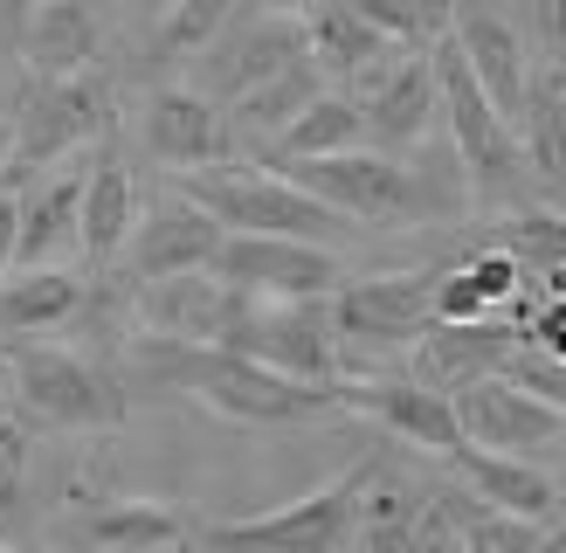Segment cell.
Here are the masks:
<instances>
[{
	"mask_svg": "<svg viewBox=\"0 0 566 553\" xmlns=\"http://www.w3.org/2000/svg\"><path fill=\"white\" fill-rule=\"evenodd\" d=\"M132 374L180 387L201 408L229 415V422L249 429H291V422H318V415H338L346 395L338 380H297L276 374L263 359H249L235 346H201V340H166V332H138L132 340Z\"/></svg>",
	"mask_w": 566,
	"mask_h": 553,
	"instance_id": "cell-1",
	"label": "cell"
},
{
	"mask_svg": "<svg viewBox=\"0 0 566 553\" xmlns=\"http://www.w3.org/2000/svg\"><path fill=\"white\" fill-rule=\"evenodd\" d=\"M429 63H436V97H442V118H449V138H457V166L470 180V201L476 208H504L512 194L525 187V153H518V125L491 104V91L476 83V70L463 63L457 35L429 42Z\"/></svg>",
	"mask_w": 566,
	"mask_h": 553,
	"instance_id": "cell-2",
	"label": "cell"
},
{
	"mask_svg": "<svg viewBox=\"0 0 566 553\" xmlns=\"http://www.w3.org/2000/svg\"><path fill=\"white\" fill-rule=\"evenodd\" d=\"M276 174L297 180L304 194H318L325 208H338L353 229H415L436 208L429 180L415 166H401V153H380V146H346L325 159H283Z\"/></svg>",
	"mask_w": 566,
	"mask_h": 553,
	"instance_id": "cell-3",
	"label": "cell"
},
{
	"mask_svg": "<svg viewBox=\"0 0 566 553\" xmlns=\"http://www.w3.org/2000/svg\"><path fill=\"white\" fill-rule=\"evenodd\" d=\"M180 194L201 201L221 229L242 236H304V242H338L353 229L338 208H325L318 194H304L283 174H249V166H201V174H180Z\"/></svg>",
	"mask_w": 566,
	"mask_h": 553,
	"instance_id": "cell-4",
	"label": "cell"
},
{
	"mask_svg": "<svg viewBox=\"0 0 566 553\" xmlns=\"http://www.w3.org/2000/svg\"><path fill=\"white\" fill-rule=\"evenodd\" d=\"M8 380H14V408L49 429H118L125 422V387L70 346L21 340L8 353Z\"/></svg>",
	"mask_w": 566,
	"mask_h": 553,
	"instance_id": "cell-5",
	"label": "cell"
},
{
	"mask_svg": "<svg viewBox=\"0 0 566 553\" xmlns=\"http://www.w3.org/2000/svg\"><path fill=\"white\" fill-rule=\"evenodd\" d=\"M374 478V457L346 463L332 484L291 498L263 519H229V525H208V553H346L353 546V505H359V484Z\"/></svg>",
	"mask_w": 566,
	"mask_h": 553,
	"instance_id": "cell-6",
	"label": "cell"
},
{
	"mask_svg": "<svg viewBox=\"0 0 566 553\" xmlns=\"http://www.w3.org/2000/svg\"><path fill=\"white\" fill-rule=\"evenodd\" d=\"M214 346H235L297 380H338V332L332 298H235V319Z\"/></svg>",
	"mask_w": 566,
	"mask_h": 553,
	"instance_id": "cell-7",
	"label": "cell"
},
{
	"mask_svg": "<svg viewBox=\"0 0 566 553\" xmlns=\"http://www.w3.org/2000/svg\"><path fill=\"white\" fill-rule=\"evenodd\" d=\"M436 325V270H380L332 291V332L353 353H415Z\"/></svg>",
	"mask_w": 566,
	"mask_h": 553,
	"instance_id": "cell-8",
	"label": "cell"
},
{
	"mask_svg": "<svg viewBox=\"0 0 566 553\" xmlns=\"http://www.w3.org/2000/svg\"><path fill=\"white\" fill-rule=\"evenodd\" d=\"M104 132H111V83L97 70L28 83V104H21V118H14V159H8V174H42V166L83 153Z\"/></svg>",
	"mask_w": 566,
	"mask_h": 553,
	"instance_id": "cell-9",
	"label": "cell"
},
{
	"mask_svg": "<svg viewBox=\"0 0 566 553\" xmlns=\"http://www.w3.org/2000/svg\"><path fill=\"white\" fill-rule=\"evenodd\" d=\"M221 284H235L249 298H332L346 284V263H338L332 242H304V236H242L229 229L208 263Z\"/></svg>",
	"mask_w": 566,
	"mask_h": 553,
	"instance_id": "cell-10",
	"label": "cell"
},
{
	"mask_svg": "<svg viewBox=\"0 0 566 553\" xmlns=\"http://www.w3.org/2000/svg\"><path fill=\"white\" fill-rule=\"evenodd\" d=\"M436 63H429V42H408L394 49L387 63H374L359 76V118H366V146L380 153H415L436 125Z\"/></svg>",
	"mask_w": 566,
	"mask_h": 553,
	"instance_id": "cell-11",
	"label": "cell"
},
{
	"mask_svg": "<svg viewBox=\"0 0 566 553\" xmlns=\"http://www.w3.org/2000/svg\"><path fill=\"white\" fill-rule=\"evenodd\" d=\"M457 422H463V442H476V450H512V457H539L553 450V442H566V408L532 395V387H518L512 374H484L457 387Z\"/></svg>",
	"mask_w": 566,
	"mask_h": 553,
	"instance_id": "cell-12",
	"label": "cell"
},
{
	"mask_svg": "<svg viewBox=\"0 0 566 553\" xmlns=\"http://www.w3.org/2000/svg\"><path fill=\"white\" fill-rule=\"evenodd\" d=\"M138 138H146V153L166 174H201V166H221L235 153V125L221 111V97L193 91V83H159L138 104Z\"/></svg>",
	"mask_w": 566,
	"mask_h": 553,
	"instance_id": "cell-13",
	"label": "cell"
},
{
	"mask_svg": "<svg viewBox=\"0 0 566 553\" xmlns=\"http://www.w3.org/2000/svg\"><path fill=\"white\" fill-rule=\"evenodd\" d=\"M338 395H346V408L359 415H374V422L394 436V442H408V450L421 457H457L463 450V422H457V401L442 395V387L429 380H346L338 374Z\"/></svg>",
	"mask_w": 566,
	"mask_h": 553,
	"instance_id": "cell-14",
	"label": "cell"
},
{
	"mask_svg": "<svg viewBox=\"0 0 566 553\" xmlns=\"http://www.w3.org/2000/svg\"><path fill=\"white\" fill-rule=\"evenodd\" d=\"M221 221L187 201V194H159L153 208H138L132 221V242H125V263H132V284H153V276H180V270H208L214 249H221Z\"/></svg>",
	"mask_w": 566,
	"mask_h": 553,
	"instance_id": "cell-15",
	"label": "cell"
},
{
	"mask_svg": "<svg viewBox=\"0 0 566 553\" xmlns=\"http://www.w3.org/2000/svg\"><path fill=\"white\" fill-rule=\"evenodd\" d=\"M449 35H457V49H463V63L476 70V83L491 91V104L518 125L525 91H532V76H539V70H532V55H525V35L491 8V0H457Z\"/></svg>",
	"mask_w": 566,
	"mask_h": 553,
	"instance_id": "cell-16",
	"label": "cell"
},
{
	"mask_svg": "<svg viewBox=\"0 0 566 553\" xmlns=\"http://www.w3.org/2000/svg\"><path fill=\"white\" fill-rule=\"evenodd\" d=\"M518 340L525 332L504 319V312H491V319H463V325H429L415 340V380H429V387H442V395H457V387H470V380H484V374H504V359L518 353Z\"/></svg>",
	"mask_w": 566,
	"mask_h": 553,
	"instance_id": "cell-17",
	"label": "cell"
},
{
	"mask_svg": "<svg viewBox=\"0 0 566 553\" xmlns=\"http://www.w3.org/2000/svg\"><path fill=\"white\" fill-rule=\"evenodd\" d=\"M235 284H221L214 270H180V276H153L138 284V319L146 332H166V340H201L214 346L235 319Z\"/></svg>",
	"mask_w": 566,
	"mask_h": 553,
	"instance_id": "cell-18",
	"label": "cell"
},
{
	"mask_svg": "<svg viewBox=\"0 0 566 553\" xmlns=\"http://www.w3.org/2000/svg\"><path fill=\"white\" fill-rule=\"evenodd\" d=\"M21 70L28 83H49V76H76V70H97V49H104V14L97 0H42L21 28Z\"/></svg>",
	"mask_w": 566,
	"mask_h": 553,
	"instance_id": "cell-19",
	"label": "cell"
},
{
	"mask_svg": "<svg viewBox=\"0 0 566 553\" xmlns=\"http://www.w3.org/2000/svg\"><path fill=\"white\" fill-rule=\"evenodd\" d=\"M449 470L470 484V498H484V505H497V512H518V519H539V525L566 512V491H559L532 457L476 450V442H463V450L449 457Z\"/></svg>",
	"mask_w": 566,
	"mask_h": 553,
	"instance_id": "cell-20",
	"label": "cell"
},
{
	"mask_svg": "<svg viewBox=\"0 0 566 553\" xmlns=\"http://www.w3.org/2000/svg\"><path fill=\"white\" fill-rule=\"evenodd\" d=\"M83 312V276L70 263H14L0 276V346L63 332Z\"/></svg>",
	"mask_w": 566,
	"mask_h": 553,
	"instance_id": "cell-21",
	"label": "cell"
},
{
	"mask_svg": "<svg viewBox=\"0 0 566 553\" xmlns=\"http://www.w3.org/2000/svg\"><path fill=\"white\" fill-rule=\"evenodd\" d=\"M132 221H138V187L125 174V159H97L83 174V208H76V257L83 270H111L132 242Z\"/></svg>",
	"mask_w": 566,
	"mask_h": 553,
	"instance_id": "cell-22",
	"label": "cell"
},
{
	"mask_svg": "<svg viewBox=\"0 0 566 553\" xmlns=\"http://www.w3.org/2000/svg\"><path fill=\"white\" fill-rule=\"evenodd\" d=\"M394 49H408V42L380 35V28L366 21L359 8H346V0H311V8H304V55L318 63V76L359 83L374 63H387Z\"/></svg>",
	"mask_w": 566,
	"mask_h": 553,
	"instance_id": "cell-23",
	"label": "cell"
},
{
	"mask_svg": "<svg viewBox=\"0 0 566 553\" xmlns=\"http://www.w3.org/2000/svg\"><path fill=\"white\" fill-rule=\"evenodd\" d=\"M180 540H193V519L159 498H111V505L83 512V546L97 553H166Z\"/></svg>",
	"mask_w": 566,
	"mask_h": 553,
	"instance_id": "cell-24",
	"label": "cell"
},
{
	"mask_svg": "<svg viewBox=\"0 0 566 553\" xmlns=\"http://www.w3.org/2000/svg\"><path fill=\"white\" fill-rule=\"evenodd\" d=\"M76 208H83V174H55L21 201L14 229V263H63L76 257Z\"/></svg>",
	"mask_w": 566,
	"mask_h": 553,
	"instance_id": "cell-25",
	"label": "cell"
},
{
	"mask_svg": "<svg viewBox=\"0 0 566 553\" xmlns=\"http://www.w3.org/2000/svg\"><path fill=\"white\" fill-rule=\"evenodd\" d=\"M346 146H366V118H359V97L346 91H318L291 125L270 138V159H325V153H346Z\"/></svg>",
	"mask_w": 566,
	"mask_h": 553,
	"instance_id": "cell-26",
	"label": "cell"
},
{
	"mask_svg": "<svg viewBox=\"0 0 566 553\" xmlns=\"http://www.w3.org/2000/svg\"><path fill=\"white\" fill-rule=\"evenodd\" d=\"M415 519H421V491L401 478H380V457H374V478L359 484V505H353V546L346 553H408Z\"/></svg>",
	"mask_w": 566,
	"mask_h": 553,
	"instance_id": "cell-27",
	"label": "cell"
},
{
	"mask_svg": "<svg viewBox=\"0 0 566 553\" xmlns=\"http://www.w3.org/2000/svg\"><path fill=\"white\" fill-rule=\"evenodd\" d=\"M518 153H525V174L539 180L553 201H566V97L553 91L546 76H532V91H525Z\"/></svg>",
	"mask_w": 566,
	"mask_h": 553,
	"instance_id": "cell-28",
	"label": "cell"
},
{
	"mask_svg": "<svg viewBox=\"0 0 566 553\" xmlns=\"http://www.w3.org/2000/svg\"><path fill=\"white\" fill-rule=\"evenodd\" d=\"M297 55H304V21H297V14H263L256 28H242V35H235L229 55H221V91L242 97L249 83L291 70Z\"/></svg>",
	"mask_w": 566,
	"mask_h": 553,
	"instance_id": "cell-29",
	"label": "cell"
},
{
	"mask_svg": "<svg viewBox=\"0 0 566 553\" xmlns=\"http://www.w3.org/2000/svg\"><path fill=\"white\" fill-rule=\"evenodd\" d=\"M318 91H325L318 63H311V55H297L291 70H276V76H263V83H249V91L235 97V111H229V125L256 132V138H276V132L291 125L311 97H318Z\"/></svg>",
	"mask_w": 566,
	"mask_h": 553,
	"instance_id": "cell-30",
	"label": "cell"
},
{
	"mask_svg": "<svg viewBox=\"0 0 566 553\" xmlns=\"http://www.w3.org/2000/svg\"><path fill=\"white\" fill-rule=\"evenodd\" d=\"M229 14H235V0H166V14L153 28V63H187V55L214 49Z\"/></svg>",
	"mask_w": 566,
	"mask_h": 553,
	"instance_id": "cell-31",
	"label": "cell"
},
{
	"mask_svg": "<svg viewBox=\"0 0 566 553\" xmlns=\"http://www.w3.org/2000/svg\"><path fill=\"white\" fill-rule=\"evenodd\" d=\"M449 512H457L463 525V553H532V540H539V519H518V512H497L484 505V498H449Z\"/></svg>",
	"mask_w": 566,
	"mask_h": 553,
	"instance_id": "cell-32",
	"label": "cell"
},
{
	"mask_svg": "<svg viewBox=\"0 0 566 553\" xmlns=\"http://www.w3.org/2000/svg\"><path fill=\"white\" fill-rule=\"evenodd\" d=\"M21 491H28V415L0 401V525L21 519Z\"/></svg>",
	"mask_w": 566,
	"mask_h": 553,
	"instance_id": "cell-33",
	"label": "cell"
},
{
	"mask_svg": "<svg viewBox=\"0 0 566 553\" xmlns=\"http://www.w3.org/2000/svg\"><path fill=\"white\" fill-rule=\"evenodd\" d=\"M504 374H512L518 387H532V395H546V401L566 408V359H553V353H539V346L518 340V353L504 359Z\"/></svg>",
	"mask_w": 566,
	"mask_h": 553,
	"instance_id": "cell-34",
	"label": "cell"
},
{
	"mask_svg": "<svg viewBox=\"0 0 566 553\" xmlns=\"http://www.w3.org/2000/svg\"><path fill=\"white\" fill-rule=\"evenodd\" d=\"M346 8H359L394 42H429V8L421 0H346Z\"/></svg>",
	"mask_w": 566,
	"mask_h": 553,
	"instance_id": "cell-35",
	"label": "cell"
},
{
	"mask_svg": "<svg viewBox=\"0 0 566 553\" xmlns=\"http://www.w3.org/2000/svg\"><path fill=\"white\" fill-rule=\"evenodd\" d=\"M436 319H442V325H463V319H491V304H484V291L470 284V270H463V263L436 270Z\"/></svg>",
	"mask_w": 566,
	"mask_h": 553,
	"instance_id": "cell-36",
	"label": "cell"
},
{
	"mask_svg": "<svg viewBox=\"0 0 566 553\" xmlns=\"http://www.w3.org/2000/svg\"><path fill=\"white\" fill-rule=\"evenodd\" d=\"M408 553H463V525H457V512H449V498H421Z\"/></svg>",
	"mask_w": 566,
	"mask_h": 553,
	"instance_id": "cell-37",
	"label": "cell"
},
{
	"mask_svg": "<svg viewBox=\"0 0 566 553\" xmlns=\"http://www.w3.org/2000/svg\"><path fill=\"white\" fill-rule=\"evenodd\" d=\"M518 332H525V346H539V353L566 359V298H546V304H532Z\"/></svg>",
	"mask_w": 566,
	"mask_h": 553,
	"instance_id": "cell-38",
	"label": "cell"
},
{
	"mask_svg": "<svg viewBox=\"0 0 566 553\" xmlns=\"http://www.w3.org/2000/svg\"><path fill=\"white\" fill-rule=\"evenodd\" d=\"M14 229H21V194L0 187V276L14 270Z\"/></svg>",
	"mask_w": 566,
	"mask_h": 553,
	"instance_id": "cell-39",
	"label": "cell"
},
{
	"mask_svg": "<svg viewBox=\"0 0 566 553\" xmlns=\"http://www.w3.org/2000/svg\"><path fill=\"white\" fill-rule=\"evenodd\" d=\"M42 0H0V35L8 42H21V28H28V14H35Z\"/></svg>",
	"mask_w": 566,
	"mask_h": 553,
	"instance_id": "cell-40",
	"label": "cell"
},
{
	"mask_svg": "<svg viewBox=\"0 0 566 553\" xmlns=\"http://www.w3.org/2000/svg\"><path fill=\"white\" fill-rule=\"evenodd\" d=\"M532 553H566V512L539 525V540H532Z\"/></svg>",
	"mask_w": 566,
	"mask_h": 553,
	"instance_id": "cell-41",
	"label": "cell"
},
{
	"mask_svg": "<svg viewBox=\"0 0 566 553\" xmlns=\"http://www.w3.org/2000/svg\"><path fill=\"white\" fill-rule=\"evenodd\" d=\"M546 35H553V49L566 55V0H546Z\"/></svg>",
	"mask_w": 566,
	"mask_h": 553,
	"instance_id": "cell-42",
	"label": "cell"
},
{
	"mask_svg": "<svg viewBox=\"0 0 566 553\" xmlns=\"http://www.w3.org/2000/svg\"><path fill=\"white\" fill-rule=\"evenodd\" d=\"M249 8H256V14H304L311 0H249Z\"/></svg>",
	"mask_w": 566,
	"mask_h": 553,
	"instance_id": "cell-43",
	"label": "cell"
},
{
	"mask_svg": "<svg viewBox=\"0 0 566 553\" xmlns=\"http://www.w3.org/2000/svg\"><path fill=\"white\" fill-rule=\"evenodd\" d=\"M8 159H14V118H0V180H8Z\"/></svg>",
	"mask_w": 566,
	"mask_h": 553,
	"instance_id": "cell-44",
	"label": "cell"
},
{
	"mask_svg": "<svg viewBox=\"0 0 566 553\" xmlns=\"http://www.w3.org/2000/svg\"><path fill=\"white\" fill-rule=\"evenodd\" d=\"M546 83H553V91H559V97H566V55H559V63H553V70H546Z\"/></svg>",
	"mask_w": 566,
	"mask_h": 553,
	"instance_id": "cell-45",
	"label": "cell"
},
{
	"mask_svg": "<svg viewBox=\"0 0 566 553\" xmlns=\"http://www.w3.org/2000/svg\"><path fill=\"white\" fill-rule=\"evenodd\" d=\"M0 553H21V546H8V540H0Z\"/></svg>",
	"mask_w": 566,
	"mask_h": 553,
	"instance_id": "cell-46",
	"label": "cell"
},
{
	"mask_svg": "<svg viewBox=\"0 0 566 553\" xmlns=\"http://www.w3.org/2000/svg\"><path fill=\"white\" fill-rule=\"evenodd\" d=\"M0 367H8V346H0Z\"/></svg>",
	"mask_w": 566,
	"mask_h": 553,
	"instance_id": "cell-47",
	"label": "cell"
},
{
	"mask_svg": "<svg viewBox=\"0 0 566 553\" xmlns=\"http://www.w3.org/2000/svg\"><path fill=\"white\" fill-rule=\"evenodd\" d=\"M91 553H97V546H91Z\"/></svg>",
	"mask_w": 566,
	"mask_h": 553,
	"instance_id": "cell-48",
	"label": "cell"
},
{
	"mask_svg": "<svg viewBox=\"0 0 566 553\" xmlns=\"http://www.w3.org/2000/svg\"><path fill=\"white\" fill-rule=\"evenodd\" d=\"M559 491H566V484H559Z\"/></svg>",
	"mask_w": 566,
	"mask_h": 553,
	"instance_id": "cell-49",
	"label": "cell"
}]
</instances>
